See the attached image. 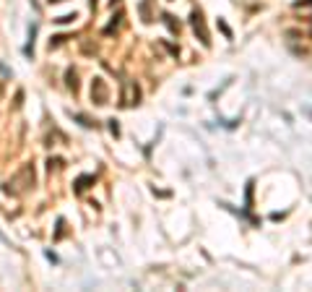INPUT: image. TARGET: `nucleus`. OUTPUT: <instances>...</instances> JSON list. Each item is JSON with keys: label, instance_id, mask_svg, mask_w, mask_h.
<instances>
[{"label": "nucleus", "instance_id": "f257e3e1", "mask_svg": "<svg viewBox=\"0 0 312 292\" xmlns=\"http://www.w3.org/2000/svg\"><path fill=\"white\" fill-rule=\"evenodd\" d=\"M34 182H36L34 164H24V167L18 170V175L11 182H5V185H3V190H5V193H11V196H18V193H24V190L34 188Z\"/></svg>", "mask_w": 312, "mask_h": 292}, {"label": "nucleus", "instance_id": "f03ea898", "mask_svg": "<svg viewBox=\"0 0 312 292\" xmlns=\"http://www.w3.org/2000/svg\"><path fill=\"white\" fill-rule=\"evenodd\" d=\"M190 26H192V32H195V36L200 39V44H203V47H211V34H208V26H206V18H203V11H200V8H192Z\"/></svg>", "mask_w": 312, "mask_h": 292}, {"label": "nucleus", "instance_id": "7ed1b4c3", "mask_svg": "<svg viewBox=\"0 0 312 292\" xmlns=\"http://www.w3.org/2000/svg\"><path fill=\"white\" fill-rule=\"evenodd\" d=\"M141 105V89L135 81H123V94H120V107H135Z\"/></svg>", "mask_w": 312, "mask_h": 292}, {"label": "nucleus", "instance_id": "20e7f679", "mask_svg": "<svg viewBox=\"0 0 312 292\" xmlns=\"http://www.w3.org/2000/svg\"><path fill=\"white\" fill-rule=\"evenodd\" d=\"M91 102L99 105V107L109 105V86H107V81L102 76H96L94 81H91Z\"/></svg>", "mask_w": 312, "mask_h": 292}, {"label": "nucleus", "instance_id": "39448f33", "mask_svg": "<svg viewBox=\"0 0 312 292\" xmlns=\"http://www.w3.org/2000/svg\"><path fill=\"white\" fill-rule=\"evenodd\" d=\"M96 182V178L94 175H81V178H76V182H73V190L76 193H84V190H89L91 185Z\"/></svg>", "mask_w": 312, "mask_h": 292}, {"label": "nucleus", "instance_id": "423d86ee", "mask_svg": "<svg viewBox=\"0 0 312 292\" xmlns=\"http://www.w3.org/2000/svg\"><path fill=\"white\" fill-rule=\"evenodd\" d=\"M151 5H154V0H141V5H138L143 24H151V21H154V11H151Z\"/></svg>", "mask_w": 312, "mask_h": 292}, {"label": "nucleus", "instance_id": "0eeeda50", "mask_svg": "<svg viewBox=\"0 0 312 292\" xmlns=\"http://www.w3.org/2000/svg\"><path fill=\"white\" fill-rule=\"evenodd\" d=\"M65 86L73 91V94H78V73H76V68L65 71Z\"/></svg>", "mask_w": 312, "mask_h": 292}, {"label": "nucleus", "instance_id": "6e6552de", "mask_svg": "<svg viewBox=\"0 0 312 292\" xmlns=\"http://www.w3.org/2000/svg\"><path fill=\"white\" fill-rule=\"evenodd\" d=\"M120 24H123V13H117V16L112 18V21H109V24L104 26V29H102V34H104V36H112L117 29H120Z\"/></svg>", "mask_w": 312, "mask_h": 292}, {"label": "nucleus", "instance_id": "1a4fd4ad", "mask_svg": "<svg viewBox=\"0 0 312 292\" xmlns=\"http://www.w3.org/2000/svg\"><path fill=\"white\" fill-rule=\"evenodd\" d=\"M161 21L167 24V29H169L172 34H180V29H182V26H180V21H177V18H174L172 13H161Z\"/></svg>", "mask_w": 312, "mask_h": 292}, {"label": "nucleus", "instance_id": "9d476101", "mask_svg": "<svg viewBox=\"0 0 312 292\" xmlns=\"http://www.w3.org/2000/svg\"><path fill=\"white\" fill-rule=\"evenodd\" d=\"M34 36H36V24L29 26V42H26V47H24L26 58H34Z\"/></svg>", "mask_w": 312, "mask_h": 292}, {"label": "nucleus", "instance_id": "9b49d317", "mask_svg": "<svg viewBox=\"0 0 312 292\" xmlns=\"http://www.w3.org/2000/svg\"><path fill=\"white\" fill-rule=\"evenodd\" d=\"M70 117H73V120H76V123H81V125H84V128H96V123H94V120H89V117H86V115L70 112Z\"/></svg>", "mask_w": 312, "mask_h": 292}, {"label": "nucleus", "instance_id": "f8f14e48", "mask_svg": "<svg viewBox=\"0 0 312 292\" xmlns=\"http://www.w3.org/2000/svg\"><path fill=\"white\" fill-rule=\"evenodd\" d=\"M78 18V13H65V16H58V18H52L55 24H73Z\"/></svg>", "mask_w": 312, "mask_h": 292}, {"label": "nucleus", "instance_id": "ddd939ff", "mask_svg": "<svg viewBox=\"0 0 312 292\" xmlns=\"http://www.w3.org/2000/svg\"><path fill=\"white\" fill-rule=\"evenodd\" d=\"M218 29H221V34L226 36V39H234V34H232V29H229V24L224 21V18H218Z\"/></svg>", "mask_w": 312, "mask_h": 292}, {"label": "nucleus", "instance_id": "4468645a", "mask_svg": "<svg viewBox=\"0 0 312 292\" xmlns=\"http://www.w3.org/2000/svg\"><path fill=\"white\" fill-rule=\"evenodd\" d=\"M65 39H70L68 34H58V36H52V39H50V50H52V47H60V44L65 42Z\"/></svg>", "mask_w": 312, "mask_h": 292}, {"label": "nucleus", "instance_id": "2eb2a0df", "mask_svg": "<svg viewBox=\"0 0 312 292\" xmlns=\"http://www.w3.org/2000/svg\"><path fill=\"white\" fill-rule=\"evenodd\" d=\"M109 133H112L115 136V139H120V125H117V120H115V117H109Z\"/></svg>", "mask_w": 312, "mask_h": 292}, {"label": "nucleus", "instance_id": "dca6fc26", "mask_svg": "<svg viewBox=\"0 0 312 292\" xmlns=\"http://www.w3.org/2000/svg\"><path fill=\"white\" fill-rule=\"evenodd\" d=\"M252 185H255V182L250 180V182H247V193H245V204H247V209H250L252 206Z\"/></svg>", "mask_w": 312, "mask_h": 292}, {"label": "nucleus", "instance_id": "f3484780", "mask_svg": "<svg viewBox=\"0 0 312 292\" xmlns=\"http://www.w3.org/2000/svg\"><path fill=\"white\" fill-rule=\"evenodd\" d=\"M62 232H65V219H58V230H55V240H60Z\"/></svg>", "mask_w": 312, "mask_h": 292}, {"label": "nucleus", "instance_id": "a211bd4d", "mask_svg": "<svg viewBox=\"0 0 312 292\" xmlns=\"http://www.w3.org/2000/svg\"><path fill=\"white\" fill-rule=\"evenodd\" d=\"M60 164H62V159H58V157H55V159H47V170L52 172V170H58Z\"/></svg>", "mask_w": 312, "mask_h": 292}, {"label": "nucleus", "instance_id": "6ab92c4d", "mask_svg": "<svg viewBox=\"0 0 312 292\" xmlns=\"http://www.w3.org/2000/svg\"><path fill=\"white\" fill-rule=\"evenodd\" d=\"M307 5H312V0H297L294 3V8H307Z\"/></svg>", "mask_w": 312, "mask_h": 292}, {"label": "nucleus", "instance_id": "aec40b11", "mask_svg": "<svg viewBox=\"0 0 312 292\" xmlns=\"http://www.w3.org/2000/svg\"><path fill=\"white\" fill-rule=\"evenodd\" d=\"M89 5H91V8H94V11H96V8H99V0H89Z\"/></svg>", "mask_w": 312, "mask_h": 292}, {"label": "nucleus", "instance_id": "412c9836", "mask_svg": "<svg viewBox=\"0 0 312 292\" xmlns=\"http://www.w3.org/2000/svg\"><path fill=\"white\" fill-rule=\"evenodd\" d=\"M47 3H50V5H55V3H62V0H47Z\"/></svg>", "mask_w": 312, "mask_h": 292}, {"label": "nucleus", "instance_id": "4be33fe9", "mask_svg": "<svg viewBox=\"0 0 312 292\" xmlns=\"http://www.w3.org/2000/svg\"><path fill=\"white\" fill-rule=\"evenodd\" d=\"M115 3H120V0H109V5H112V8H115Z\"/></svg>", "mask_w": 312, "mask_h": 292}]
</instances>
